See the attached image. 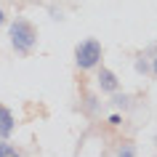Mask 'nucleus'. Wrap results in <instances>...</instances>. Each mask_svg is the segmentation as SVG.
<instances>
[{
    "mask_svg": "<svg viewBox=\"0 0 157 157\" xmlns=\"http://www.w3.org/2000/svg\"><path fill=\"white\" fill-rule=\"evenodd\" d=\"M0 157H21V155L16 152V147H11V144L3 141V144H0Z\"/></svg>",
    "mask_w": 157,
    "mask_h": 157,
    "instance_id": "5",
    "label": "nucleus"
},
{
    "mask_svg": "<svg viewBox=\"0 0 157 157\" xmlns=\"http://www.w3.org/2000/svg\"><path fill=\"white\" fill-rule=\"evenodd\" d=\"M117 157H136V147L133 144H123L120 152H117Z\"/></svg>",
    "mask_w": 157,
    "mask_h": 157,
    "instance_id": "6",
    "label": "nucleus"
},
{
    "mask_svg": "<svg viewBox=\"0 0 157 157\" xmlns=\"http://www.w3.org/2000/svg\"><path fill=\"white\" fill-rule=\"evenodd\" d=\"M136 72H141V75H147V72H149V64L144 61V59H139V61H136Z\"/></svg>",
    "mask_w": 157,
    "mask_h": 157,
    "instance_id": "7",
    "label": "nucleus"
},
{
    "mask_svg": "<svg viewBox=\"0 0 157 157\" xmlns=\"http://www.w3.org/2000/svg\"><path fill=\"white\" fill-rule=\"evenodd\" d=\"M37 43V29H35L32 21L27 19H16L11 24V45L19 51V53H29Z\"/></svg>",
    "mask_w": 157,
    "mask_h": 157,
    "instance_id": "1",
    "label": "nucleus"
},
{
    "mask_svg": "<svg viewBox=\"0 0 157 157\" xmlns=\"http://www.w3.org/2000/svg\"><path fill=\"white\" fill-rule=\"evenodd\" d=\"M3 21H6V13H3V11H0V24H3Z\"/></svg>",
    "mask_w": 157,
    "mask_h": 157,
    "instance_id": "10",
    "label": "nucleus"
},
{
    "mask_svg": "<svg viewBox=\"0 0 157 157\" xmlns=\"http://www.w3.org/2000/svg\"><path fill=\"white\" fill-rule=\"evenodd\" d=\"M115 104H120V107H125V104H128V96H115Z\"/></svg>",
    "mask_w": 157,
    "mask_h": 157,
    "instance_id": "8",
    "label": "nucleus"
},
{
    "mask_svg": "<svg viewBox=\"0 0 157 157\" xmlns=\"http://www.w3.org/2000/svg\"><path fill=\"white\" fill-rule=\"evenodd\" d=\"M16 123H13V112L8 107H3L0 104V139H8L11 133H13Z\"/></svg>",
    "mask_w": 157,
    "mask_h": 157,
    "instance_id": "4",
    "label": "nucleus"
},
{
    "mask_svg": "<svg viewBox=\"0 0 157 157\" xmlns=\"http://www.w3.org/2000/svg\"><path fill=\"white\" fill-rule=\"evenodd\" d=\"M99 88L104 93H117V88H120L117 75L112 72V69H107V67H101V69H99Z\"/></svg>",
    "mask_w": 157,
    "mask_h": 157,
    "instance_id": "3",
    "label": "nucleus"
},
{
    "mask_svg": "<svg viewBox=\"0 0 157 157\" xmlns=\"http://www.w3.org/2000/svg\"><path fill=\"white\" fill-rule=\"evenodd\" d=\"M75 61L80 69H93V67L101 61V43L96 37H88V40L77 43L75 48Z\"/></svg>",
    "mask_w": 157,
    "mask_h": 157,
    "instance_id": "2",
    "label": "nucleus"
},
{
    "mask_svg": "<svg viewBox=\"0 0 157 157\" xmlns=\"http://www.w3.org/2000/svg\"><path fill=\"white\" fill-rule=\"evenodd\" d=\"M152 72H155V77H157V56H155V61H152Z\"/></svg>",
    "mask_w": 157,
    "mask_h": 157,
    "instance_id": "9",
    "label": "nucleus"
}]
</instances>
